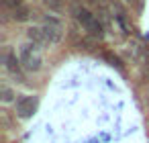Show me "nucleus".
Here are the masks:
<instances>
[{
	"instance_id": "1",
	"label": "nucleus",
	"mask_w": 149,
	"mask_h": 143,
	"mask_svg": "<svg viewBox=\"0 0 149 143\" xmlns=\"http://www.w3.org/2000/svg\"><path fill=\"white\" fill-rule=\"evenodd\" d=\"M72 15H74L76 23L82 27V31H84L88 37H92V39H102V37H104L106 27H104V21H102L96 13L88 10V8L82 6V4H76V6L72 8Z\"/></svg>"
},
{
	"instance_id": "2",
	"label": "nucleus",
	"mask_w": 149,
	"mask_h": 143,
	"mask_svg": "<svg viewBox=\"0 0 149 143\" xmlns=\"http://www.w3.org/2000/svg\"><path fill=\"white\" fill-rule=\"evenodd\" d=\"M19 59H21L23 70L29 72V74H37V72L43 70V53L31 41H27L19 47Z\"/></svg>"
},
{
	"instance_id": "3",
	"label": "nucleus",
	"mask_w": 149,
	"mask_h": 143,
	"mask_svg": "<svg viewBox=\"0 0 149 143\" xmlns=\"http://www.w3.org/2000/svg\"><path fill=\"white\" fill-rule=\"evenodd\" d=\"M2 66H4V72L10 74L19 84H25V70L21 66V59L17 57V51H13L10 47H6L2 51Z\"/></svg>"
},
{
	"instance_id": "4",
	"label": "nucleus",
	"mask_w": 149,
	"mask_h": 143,
	"mask_svg": "<svg viewBox=\"0 0 149 143\" xmlns=\"http://www.w3.org/2000/svg\"><path fill=\"white\" fill-rule=\"evenodd\" d=\"M41 29L45 31L51 45H57L63 39V23H61V19H57L53 15H45L41 19Z\"/></svg>"
},
{
	"instance_id": "5",
	"label": "nucleus",
	"mask_w": 149,
	"mask_h": 143,
	"mask_svg": "<svg viewBox=\"0 0 149 143\" xmlns=\"http://www.w3.org/2000/svg\"><path fill=\"white\" fill-rule=\"evenodd\" d=\"M37 108V98L35 96H19L15 102V110L21 119H29Z\"/></svg>"
},
{
	"instance_id": "6",
	"label": "nucleus",
	"mask_w": 149,
	"mask_h": 143,
	"mask_svg": "<svg viewBox=\"0 0 149 143\" xmlns=\"http://www.w3.org/2000/svg\"><path fill=\"white\" fill-rule=\"evenodd\" d=\"M27 39H29L33 45H37L39 49H43V47H51V43H49L45 31L41 29V25H39V27H31V29L27 31Z\"/></svg>"
},
{
	"instance_id": "7",
	"label": "nucleus",
	"mask_w": 149,
	"mask_h": 143,
	"mask_svg": "<svg viewBox=\"0 0 149 143\" xmlns=\"http://www.w3.org/2000/svg\"><path fill=\"white\" fill-rule=\"evenodd\" d=\"M0 96H2V102H4V104L17 102V90L10 88L6 82H2V88H0Z\"/></svg>"
}]
</instances>
